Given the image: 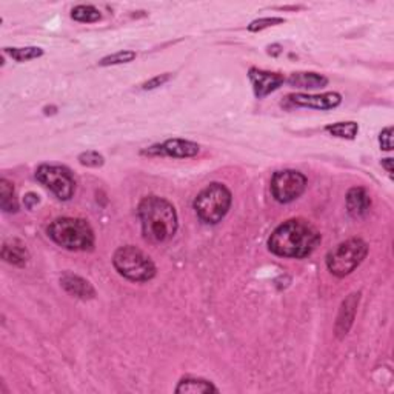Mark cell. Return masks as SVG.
Segmentation results:
<instances>
[{
    "mask_svg": "<svg viewBox=\"0 0 394 394\" xmlns=\"http://www.w3.org/2000/svg\"><path fill=\"white\" fill-rule=\"evenodd\" d=\"M62 288L68 293V295L82 299V300H90L96 297V290L87 279L80 278L78 274L73 273H65L61 278Z\"/></svg>",
    "mask_w": 394,
    "mask_h": 394,
    "instance_id": "4fadbf2b",
    "label": "cell"
},
{
    "mask_svg": "<svg viewBox=\"0 0 394 394\" xmlns=\"http://www.w3.org/2000/svg\"><path fill=\"white\" fill-rule=\"evenodd\" d=\"M144 153L149 156H168L176 159H187L195 157L200 153V145L196 142L183 140V139H168L164 144L149 147Z\"/></svg>",
    "mask_w": 394,
    "mask_h": 394,
    "instance_id": "9c48e42d",
    "label": "cell"
},
{
    "mask_svg": "<svg viewBox=\"0 0 394 394\" xmlns=\"http://www.w3.org/2000/svg\"><path fill=\"white\" fill-rule=\"evenodd\" d=\"M178 394H197V393H219V388L216 387L213 382L207 379H200V377H182L180 382L176 387Z\"/></svg>",
    "mask_w": 394,
    "mask_h": 394,
    "instance_id": "e0dca14e",
    "label": "cell"
},
{
    "mask_svg": "<svg viewBox=\"0 0 394 394\" xmlns=\"http://www.w3.org/2000/svg\"><path fill=\"white\" fill-rule=\"evenodd\" d=\"M23 204H25V207L31 209L32 207L39 204V196L35 195V192H28V195L23 199Z\"/></svg>",
    "mask_w": 394,
    "mask_h": 394,
    "instance_id": "4316f807",
    "label": "cell"
},
{
    "mask_svg": "<svg viewBox=\"0 0 394 394\" xmlns=\"http://www.w3.org/2000/svg\"><path fill=\"white\" fill-rule=\"evenodd\" d=\"M5 54L10 56L16 62H28L32 59H39L44 56V49L39 47H22V48H5Z\"/></svg>",
    "mask_w": 394,
    "mask_h": 394,
    "instance_id": "d6986e66",
    "label": "cell"
},
{
    "mask_svg": "<svg viewBox=\"0 0 394 394\" xmlns=\"http://www.w3.org/2000/svg\"><path fill=\"white\" fill-rule=\"evenodd\" d=\"M379 144L381 148L385 151L393 149V127H387L382 130V133L379 134Z\"/></svg>",
    "mask_w": 394,
    "mask_h": 394,
    "instance_id": "484cf974",
    "label": "cell"
},
{
    "mask_svg": "<svg viewBox=\"0 0 394 394\" xmlns=\"http://www.w3.org/2000/svg\"><path fill=\"white\" fill-rule=\"evenodd\" d=\"M113 265L122 278L131 282H148L154 279L157 273V268L151 257L133 245H125L116 250Z\"/></svg>",
    "mask_w": 394,
    "mask_h": 394,
    "instance_id": "5b68a950",
    "label": "cell"
},
{
    "mask_svg": "<svg viewBox=\"0 0 394 394\" xmlns=\"http://www.w3.org/2000/svg\"><path fill=\"white\" fill-rule=\"evenodd\" d=\"M170 79H171V74H170V73H165V74H161V75H156V78L147 80V82L144 83V85H142V90H144V91L156 90V88H159V87L165 85V83L168 82Z\"/></svg>",
    "mask_w": 394,
    "mask_h": 394,
    "instance_id": "d4e9b609",
    "label": "cell"
},
{
    "mask_svg": "<svg viewBox=\"0 0 394 394\" xmlns=\"http://www.w3.org/2000/svg\"><path fill=\"white\" fill-rule=\"evenodd\" d=\"M36 179L45 185L59 200H70L75 191V180L71 171L61 165H40Z\"/></svg>",
    "mask_w": 394,
    "mask_h": 394,
    "instance_id": "52a82bcc",
    "label": "cell"
},
{
    "mask_svg": "<svg viewBox=\"0 0 394 394\" xmlns=\"http://www.w3.org/2000/svg\"><path fill=\"white\" fill-rule=\"evenodd\" d=\"M282 53V47L279 44H274L271 47H268V54L271 56H279Z\"/></svg>",
    "mask_w": 394,
    "mask_h": 394,
    "instance_id": "83f0119b",
    "label": "cell"
},
{
    "mask_svg": "<svg viewBox=\"0 0 394 394\" xmlns=\"http://www.w3.org/2000/svg\"><path fill=\"white\" fill-rule=\"evenodd\" d=\"M48 236L54 244L68 251H91L94 248V231L85 219L59 217L48 226Z\"/></svg>",
    "mask_w": 394,
    "mask_h": 394,
    "instance_id": "3957f363",
    "label": "cell"
},
{
    "mask_svg": "<svg viewBox=\"0 0 394 394\" xmlns=\"http://www.w3.org/2000/svg\"><path fill=\"white\" fill-rule=\"evenodd\" d=\"M382 166L385 170H387V173L391 176L393 174V159H383L382 161Z\"/></svg>",
    "mask_w": 394,
    "mask_h": 394,
    "instance_id": "f1b7e54d",
    "label": "cell"
},
{
    "mask_svg": "<svg viewBox=\"0 0 394 394\" xmlns=\"http://www.w3.org/2000/svg\"><path fill=\"white\" fill-rule=\"evenodd\" d=\"M2 259L14 266H25L30 261V251L19 239H8L2 245Z\"/></svg>",
    "mask_w": 394,
    "mask_h": 394,
    "instance_id": "9a60e30c",
    "label": "cell"
},
{
    "mask_svg": "<svg viewBox=\"0 0 394 394\" xmlns=\"http://www.w3.org/2000/svg\"><path fill=\"white\" fill-rule=\"evenodd\" d=\"M285 82L293 88L317 90L328 85V78H325L324 74H317V73H293Z\"/></svg>",
    "mask_w": 394,
    "mask_h": 394,
    "instance_id": "2e32d148",
    "label": "cell"
},
{
    "mask_svg": "<svg viewBox=\"0 0 394 394\" xmlns=\"http://www.w3.org/2000/svg\"><path fill=\"white\" fill-rule=\"evenodd\" d=\"M78 161L83 166H90V168H99L105 164V157L97 153V151H85V153L79 154Z\"/></svg>",
    "mask_w": 394,
    "mask_h": 394,
    "instance_id": "603a6c76",
    "label": "cell"
},
{
    "mask_svg": "<svg viewBox=\"0 0 394 394\" xmlns=\"http://www.w3.org/2000/svg\"><path fill=\"white\" fill-rule=\"evenodd\" d=\"M71 18L80 23H94L100 20L102 14H100V11L93 5H78L73 8Z\"/></svg>",
    "mask_w": 394,
    "mask_h": 394,
    "instance_id": "ffe728a7",
    "label": "cell"
},
{
    "mask_svg": "<svg viewBox=\"0 0 394 394\" xmlns=\"http://www.w3.org/2000/svg\"><path fill=\"white\" fill-rule=\"evenodd\" d=\"M137 214L142 223V234L149 244H165L174 238L179 228L176 208L164 197H144L137 207Z\"/></svg>",
    "mask_w": 394,
    "mask_h": 394,
    "instance_id": "7a4b0ae2",
    "label": "cell"
},
{
    "mask_svg": "<svg viewBox=\"0 0 394 394\" xmlns=\"http://www.w3.org/2000/svg\"><path fill=\"white\" fill-rule=\"evenodd\" d=\"M0 207L5 213H18L19 211V202L16 199L14 187L11 182L6 179L0 180Z\"/></svg>",
    "mask_w": 394,
    "mask_h": 394,
    "instance_id": "ac0fdd59",
    "label": "cell"
},
{
    "mask_svg": "<svg viewBox=\"0 0 394 394\" xmlns=\"http://www.w3.org/2000/svg\"><path fill=\"white\" fill-rule=\"evenodd\" d=\"M347 209L348 214L353 217H364L370 213L371 208V197L368 191L362 187L350 188L347 192Z\"/></svg>",
    "mask_w": 394,
    "mask_h": 394,
    "instance_id": "5bb4252c",
    "label": "cell"
},
{
    "mask_svg": "<svg viewBox=\"0 0 394 394\" xmlns=\"http://www.w3.org/2000/svg\"><path fill=\"white\" fill-rule=\"evenodd\" d=\"M307 185L308 180L300 171H276L271 179V195L279 204H290L304 195Z\"/></svg>",
    "mask_w": 394,
    "mask_h": 394,
    "instance_id": "ba28073f",
    "label": "cell"
},
{
    "mask_svg": "<svg viewBox=\"0 0 394 394\" xmlns=\"http://www.w3.org/2000/svg\"><path fill=\"white\" fill-rule=\"evenodd\" d=\"M283 22L285 20L282 18H262V19H257V20L251 22L248 25V31L259 32V31L266 30V28H270V27H276V25H281Z\"/></svg>",
    "mask_w": 394,
    "mask_h": 394,
    "instance_id": "cb8c5ba5",
    "label": "cell"
},
{
    "mask_svg": "<svg viewBox=\"0 0 394 394\" xmlns=\"http://www.w3.org/2000/svg\"><path fill=\"white\" fill-rule=\"evenodd\" d=\"M368 254L367 242L359 238H351L345 242H340L326 254V266L336 278H345L353 273L356 268L364 262Z\"/></svg>",
    "mask_w": 394,
    "mask_h": 394,
    "instance_id": "8992f818",
    "label": "cell"
},
{
    "mask_svg": "<svg viewBox=\"0 0 394 394\" xmlns=\"http://www.w3.org/2000/svg\"><path fill=\"white\" fill-rule=\"evenodd\" d=\"M231 204V191L223 183L213 182L199 192L192 207H195L200 221L208 225H216L222 222L223 217L228 214Z\"/></svg>",
    "mask_w": 394,
    "mask_h": 394,
    "instance_id": "277c9868",
    "label": "cell"
},
{
    "mask_svg": "<svg viewBox=\"0 0 394 394\" xmlns=\"http://www.w3.org/2000/svg\"><path fill=\"white\" fill-rule=\"evenodd\" d=\"M359 302H360V291L351 293L347 299H343L336 319V326H334V333H336L338 339H343L350 333L351 326H353L356 319Z\"/></svg>",
    "mask_w": 394,
    "mask_h": 394,
    "instance_id": "7c38bea8",
    "label": "cell"
},
{
    "mask_svg": "<svg viewBox=\"0 0 394 394\" xmlns=\"http://www.w3.org/2000/svg\"><path fill=\"white\" fill-rule=\"evenodd\" d=\"M287 100L295 106L312 108V110H333L342 104V96L339 93L290 94Z\"/></svg>",
    "mask_w": 394,
    "mask_h": 394,
    "instance_id": "8fae6325",
    "label": "cell"
},
{
    "mask_svg": "<svg viewBox=\"0 0 394 394\" xmlns=\"http://www.w3.org/2000/svg\"><path fill=\"white\" fill-rule=\"evenodd\" d=\"M248 78L251 85H253L254 96L257 99H264L268 94L274 93L276 90H279L285 83V78L281 73H273L259 68H250Z\"/></svg>",
    "mask_w": 394,
    "mask_h": 394,
    "instance_id": "30bf717a",
    "label": "cell"
},
{
    "mask_svg": "<svg viewBox=\"0 0 394 394\" xmlns=\"http://www.w3.org/2000/svg\"><path fill=\"white\" fill-rule=\"evenodd\" d=\"M137 57L136 51H131V49H123V51L114 53L104 57L102 61L99 62L100 66H111V65H122V63H130L134 59Z\"/></svg>",
    "mask_w": 394,
    "mask_h": 394,
    "instance_id": "7402d4cb",
    "label": "cell"
},
{
    "mask_svg": "<svg viewBox=\"0 0 394 394\" xmlns=\"http://www.w3.org/2000/svg\"><path fill=\"white\" fill-rule=\"evenodd\" d=\"M325 130L334 137L353 140L357 136L359 125L356 122H338V123H333V125H328V127H325Z\"/></svg>",
    "mask_w": 394,
    "mask_h": 394,
    "instance_id": "44dd1931",
    "label": "cell"
},
{
    "mask_svg": "<svg viewBox=\"0 0 394 394\" xmlns=\"http://www.w3.org/2000/svg\"><path fill=\"white\" fill-rule=\"evenodd\" d=\"M321 240V233L313 223L305 219H290L271 233L268 248L279 257L302 259L312 254Z\"/></svg>",
    "mask_w": 394,
    "mask_h": 394,
    "instance_id": "6da1fadb",
    "label": "cell"
}]
</instances>
